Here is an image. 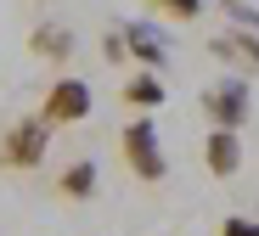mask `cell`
<instances>
[{
	"mask_svg": "<svg viewBox=\"0 0 259 236\" xmlns=\"http://www.w3.org/2000/svg\"><path fill=\"white\" fill-rule=\"evenodd\" d=\"M39 118H46V124H79V118H91V84H84L79 73H62L46 90V102H39Z\"/></svg>",
	"mask_w": 259,
	"mask_h": 236,
	"instance_id": "cell-1",
	"label": "cell"
},
{
	"mask_svg": "<svg viewBox=\"0 0 259 236\" xmlns=\"http://www.w3.org/2000/svg\"><path fill=\"white\" fill-rule=\"evenodd\" d=\"M46 135H51L46 118L17 124L6 140H0V163H6V169H34V163H46Z\"/></svg>",
	"mask_w": 259,
	"mask_h": 236,
	"instance_id": "cell-2",
	"label": "cell"
},
{
	"mask_svg": "<svg viewBox=\"0 0 259 236\" xmlns=\"http://www.w3.org/2000/svg\"><path fill=\"white\" fill-rule=\"evenodd\" d=\"M124 158H130V169H136L141 180H163V152H158L152 118H136V124L124 129Z\"/></svg>",
	"mask_w": 259,
	"mask_h": 236,
	"instance_id": "cell-3",
	"label": "cell"
},
{
	"mask_svg": "<svg viewBox=\"0 0 259 236\" xmlns=\"http://www.w3.org/2000/svg\"><path fill=\"white\" fill-rule=\"evenodd\" d=\"M203 158H208L214 174H237L242 147H237V135H231V129H214V135H208V147H203Z\"/></svg>",
	"mask_w": 259,
	"mask_h": 236,
	"instance_id": "cell-4",
	"label": "cell"
},
{
	"mask_svg": "<svg viewBox=\"0 0 259 236\" xmlns=\"http://www.w3.org/2000/svg\"><path fill=\"white\" fill-rule=\"evenodd\" d=\"M242 107H248L242 84H226V90H214V96H208V113H214L220 129H237V124H242Z\"/></svg>",
	"mask_w": 259,
	"mask_h": 236,
	"instance_id": "cell-5",
	"label": "cell"
},
{
	"mask_svg": "<svg viewBox=\"0 0 259 236\" xmlns=\"http://www.w3.org/2000/svg\"><path fill=\"white\" fill-rule=\"evenodd\" d=\"M124 102H130V107H158V102H163V84H158L152 73H136V79L124 84Z\"/></svg>",
	"mask_w": 259,
	"mask_h": 236,
	"instance_id": "cell-6",
	"label": "cell"
},
{
	"mask_svg": "<svg viewBox=\"0 0 259 236\" xmlns=\"http://www.w3.org/2000/svg\"><path fill=\"white\" fill-rule=\"evenodd\" d=\"M28 45H34V51H39V57H51V62H62V57L73 51V39H68L62 28H39V34H34Z\"/></svg>",
	"mask_w": 259,
	"mask_h": 236,
	"instance_id": "cell-7",
	"label": "cell"
},
{
	"mask_svg": "<svg viewBox=\"0 0 259 236\" xmlns=\"http://www.w3.org/2000/svg\"><path fill=\"white\" fill-rule=\"evenodd\" d=\"M96 192V163H73L62 174V197H91Z\"/></svg>",
	"mask_w": 259,
	"mask_h": 236,
	"instance_id": "cell-8",
	"label": "cell"
},
{
	"mask_svg": "<svg viewBox=\"0 0 259 236\" xmlns=\"http://www.w3.org/2000/svg\"><path fill=\"white\" fill-rule=\"evenodd\" d=\"M130 51L152 62V57H158V39H152V34H141V28H130Z\"/></svg>",
	"mask_w": 259,
	"mask_h": 236,
	"instance_id": "cell-9",
	"label": "cell"
},
{
	"mask_svg": "<svg viewBox=\"0 0 259 236\" xmlns=\"http://www.w3.org/2000/svg\"><path fill=\"white\" fill-rule=\"evenodd\" d=\"M220 236H259V219H226Z\"/></svg>",
	"mask_w": 259,
	"mask_h": 236,
	"instance_id": "cell-10",
	"label": "cell"
},
{
	"mask_svg": "<svg viewBox=\"0 0 259 236\" xmlns=\"http://www.w3.org/2000/svg\"><path fill=\"white\" fill-rule=\"evenodd\" d=\"M163 12H175V17H197V0H158Z\"/></svg>",
	"mask_w": 259,
	"mask_h": 236,
	"instance_id": "cell-11",
	"label": "cell"
}]
</instances>
